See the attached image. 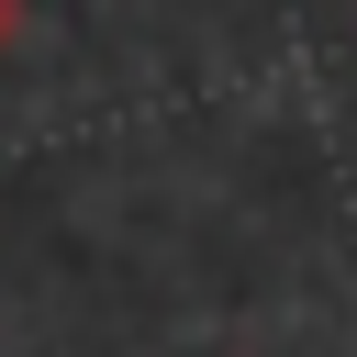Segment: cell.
<instances>
[{"label": "cell", "mask_w": 357, "mask_h": 357, "mask_svg": "<svg viewBox=\"0 0 357 357\" xmlns=\"http://www.w3.org/2000/svg\"><path fill=\"white\" fill-rule=\"evenodd\" d=\"M11 33H22V0H0V56H11Z\"/></svg>", "instance_id": "1"}]
</instances>
